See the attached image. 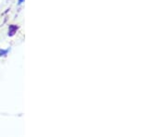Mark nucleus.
<instances>
[{
	"instance_id": "obj_1",
	"label": "nucleus",
	"mask_w": 167,
	"mask_h": 137,
	"mask_svg": "<svg viewBox=\"0 0 167 137\" xmlns=\"http://www.w3.org/2000/svg\"><path fill=\"white\" fill-rule=\"evenodd\" d=\"M8 51L9 49H0V56H5V55H7L8 53Z\"/></svg>"
},
{
	"instance_id": "obj_2",
	"label": "nucleus",
	"mask_w": 167,
	"mask_h": 137,
	"mask_svg": "<svg viewBox=\"0 0 167 137\" xmlns=\"http://www.w3.org/2000/svg\"><path fill=\"white\" fill-rule=\"evenodd\" d=\"M23 2H24V0H19V2H18V4L19 5H21Z\"/></svg>"
}]
</instances>
